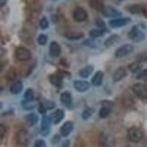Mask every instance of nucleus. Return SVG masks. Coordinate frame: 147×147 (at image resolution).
<instances>
[{"mask_svg":"<svg viewBox=\"0 0 147 147\" xmlns=\"http://www.w3.org/2000/svg\"><path fill=\"white\" fill-rule=\"evenodd\" d=\"M83 45L91 49H96L98 47L96 43L92 39H86L83 41Z\"/></svg>","mask_w":147,"mask_h":147,"instance_id":"473e14b6","label":"nucleus"},{"mask_svg":"<svg viewBox=\"0 0 147 147\" xmlns=\"http://www.w3.org/2000/svg\"><path fill=\"white\" fill-rule=\"evenodd\" d=\"M24 100L28 101V102H32L34 100V98H35L33 90L31 88L27 89L24 94Z\"/></svg>","mask_w":147,"mask_h":147,"instance_id":"7c9ffc66","label":"nucleus"},{"mask_svg":"<svg viewBox=\"0 0 147 147\" xmlns=\"http://www.w3.org/2000/svg\"><path fill=\"white\" fill-rule=\"evenodd\" d=\"M94 69V68L92 65H87V66L84 67L83 69H82L79 71V75L82 78H88L93 73Z\"/></svg>","mask_w":147,"mask_h":147,"instance_id":"5701e85b","label":"nucleus"},{"mask_svg":"<svg viewBox=\"0 0 147 147\" xmlns=\"http://www.w3.org/2000/svg\"><path fill=\"white\" fill-rule=\"evenodd\" d=\"M89 5H90V7H92L96 11L101 12V13H102L104 8H105V5L102 0H90Z\"/></svg>","mask_w":147,"mask_h":147,"instance_id":"4be33fe9","label":"nucleus"},{"mask_svg":"<svg viewBox=\"0 0 147 147\" xmlns=\"http://www.w3.org/2000/svg\"><path fill=\"white\" fill-rule=\"evenodd\" d=\"M63 77L60 75V74H52L49 77V80L50 83H52L54 86L55 87L60 88L63 86Z\"/></svg>","mask_w":147,"mask_h":147,"instance_id":"dca6fc26","label":"nucleus"},{"mask_svg":"<svg viewBox=\"0 0 147 147\" xmlns=\"http://www.w3.org/2000/svg\"><path fill=\"white\" fill-rule=\"evenodd\" d=\"M128 68L131 72H132V73H136V72L138 71L142 68V62L140 61V60H137L136 62H133L131 64H129Z\"/></svg>","mask_w":147,"mask_h":147,"instance_id":"393cba45","label":"nucleus"},{"mask_svg":"<svg viewBox=\"0 0 147 147\" xmlns=\"http://www.w3.org/2000/svg\"><path fill=\"white\" fill-rule=\"evenodd\" d=\"M129 140L134 143L140 142L144 138V131L138 127H131L127 132Z\"/></svg>","mask_w":147,"mask_h":147,"instance_id":"f257e3e1","label":"nucleus"},{"mask_svg":"<svg viewBox=\"0 0 147 147\" xmlns=\"http://www.w3.org/2000/svg\"><path fill=\"white\" fill-rule=\"evenodd\" d=\"M23 90V83L22 81L17 80L15 81L10 86V91L12 94H18Z\"/></svg>","mask_w":147,"mask_h":147,"instance_id":"412c9836","label":"nucleus"},{"mask_svg":"<svg viewBox=\"0 0 147 147\" xmlns=\"http://www.w3.org/2000/svg\"><path fill=\"white\" fill-rule=\"evenodd\" d=\"M61 52V48L57 42L53 41L49 46V55L52 57H57Z\"/></svg>","mask_w":147,"mask_h":147,"instance_id":"a211bd4d","label":"nucleus"},{"mask_svg":"<svg viewBox=\"0 0 147 147\" xmlns=\"http://www.w3.org/2000/svg\"><path fill=\"white\" fill-rule=\"evenodd\" d=\"M38 112L40 113V114H43V115H44V114L47 113V108L45 107V106L43 105V104L40 102V105H39V107H38Z\"/></svg>","mask_w":147,"mask_h":147,"instance_id":"c03bdc74","label":"nucleus"},{"mask_svg":"<svg viewBox=\"0 0 147 147\" xmlns=\"http://www.w3.org/2000/svg\"><path fill=\"white\" fill-rule=\"evenodd\" d=\"M129 39L135 43H140L145 40L146 35L139 29L138 26H133L128 33Z\"/></svg>","mask_w":147,"mask_h":147,"instance_id":"f03ea898","label":"nucleus"},{"mask_svg":"<svg viewBox=\"0 0 147 147\" xmlns=\"http://www.w3.org/2000/svg\"><path fill=\"white\" fill-rule=\"evenodd\" d=\"M6 134V128L3 124H0V139L3 138Z\"/></svg>","mask_w":147,"mask_h":147,"instance_id":"79ce46f5","label":"nucleus"},{"mask_svg":"<svg viewBox=\"0 0 147 147\" xmlns=\"http://www.w3.org/2000/svg\"><path fill=\"white\" fill-rule=\"evenodd\" d=\"M45 107L47 108V110H52V109L55 108V105L53 102H50V101L48 100H45L44 102H41Z\"/></svg>","mask_w":147,"mask_h":147,"instance_id":"4c0bfd02","label":"nucleus"},{"mask_svg":"<svg viewBox=\"0 0 147 147\" xmlns=\"http://www.w3.org/2000/svg\"><path fill=\"white\" fill-rule=\"evenodd\" d=\"M3 90V87H2V85H0V93Z\"/></svg>","mask_w":147,"mask_h":147,"instance_id":"3c124183","label":"nucleus"},{"mask_svg":"<svg viewBox=\"0 0 147 147\" xmlns=\"http://www.w3.org/2000/svg\"><path fill=\"white\" fill-rule=\"evenodd\" d=\"M119 40V37L118 35H110L109 38H107V40L105 42V46L106 48H109V47H112L113 45H114V44H115L116 42H118V40Z\"/></svg>","mask_w":147,"mask_h":147,"instance_id":"b1692460","label":"nucleus"},{"mask_svg":"<svg viewBox=\"0 0 147 147\" xmlns=\"http://www.w3.org/2000/svg\"><path fill=\"white\" fill-rule=\"evenodd\" d=\"M38 43L39 45L40 46H44L47 44V40H48V37L45 34H40L39 36L38 37Z\"/></svg>","mask_w":147,"mask_h":147,"instance_id":"72a5a7b5","label":"nucleus"},{"mask_svg":"<svg viewBox=\"0 0 147 147\" xmlns=\"http://www.w3.org/2000/svg\"><path fill=\"white\" fill-rule=\"evenodd\" d=\"M106 30H102V29H93V30H90L89 32V35L92 38H99L105 35Z\"/></svg>","mask_w":147,"mask_h":147,"instance_id":"cd10ccee","label":"nucleus"},{"mask_svg":"<svg viewBox=\"0 0 147 147\" xmlns=\"http://www.w3.org/2000/svg\"><path fill=\"white\" fill-rule=\"evenodd\" d=\"M6 53H7V51H6V49L0 46V58L3 57L4 56L6 55Z\"/></svg>","mask_w":147,"mask_h":147,"instance_id":"49530a36","label":"nucleus"},{"mask_svg":"<svg viewBox=\"0 0 147 147\" xmlns=\"http://www.w3.org/2000/svg\"><path fill=\"white\" fill-rule=\"evenodd\" d=\"M15 57L19 61H25L28 60L32 57V54L30 51L25 47H20L16 49Z\"/></svg>","mask_w":147,"mask_h":147,"instance_id":"7ed1b4c3","label":"nucleus"},{"mask_svg":"<svg viewBox=\"0 0 147 147\" xmlns=\"http://www.w3.org/2000/svg\"><path fill=\"white\" fill-rule=\"evenodd\" d=\"M34 146L35 147H46L47 146V144L44 141V140H41V139H39V140H37L35 142L34 144Z\"/></svg>","mask_w":147,"mask_h":147,"instance_id":"ea45409f","label":"nucleus"},{"mask_svg":"<svg viewBox=\"0 0 147 147\" xmlns=\"http://www.w3.org/2000/svg\"><path fill=\"white\" fill-rule=\"evenodd\" d=\"M101 105H102V106H103V107H110V108H112L113 106V102L108 100L102 101V102H101Z\"/></svg>","mask_w":147,"mask_h":147,"instance_id":"a19ab883","label":"nucleus"},{"mask_svg":"<svg viewBox=\"0 0 147 147\" xmlns=\"http://www.w3.org/2000/svg\"><path fill=\"white\" fill-rule=\"evenodd\" d=\"M147 77V69H144V70L141 71L140 73L138 74L137 79H144Z\"/></svg>","mask_w":147,"mask_h":147,"instance_id":"37998d69","label":"nucleus"},{"mask_svg":"<svg viewBox=\"0 0 147 147\" xmlns=\"http://www.w3.org/2000/svg\"><path fill=\"white\" fill-rule=\"evenodd\" d=\"M122 102H123V105L125 107H131L134 105V100L132 96L129 94H124L123 99H122Z\"/></svg>","mask_w":147,"mask_h":147,"instance_id":"bb28decb","label":"nucleus"},{"mask_svg":"<svg viewBox=\"0 0 147 147\" xmlns=\"http://www.w3.org/2000/svg\"><path fill=\"white\" fill-rule=\"evenodd\" d=\"M69 144H70V141H69V140H66V141H65V142L63 143V146H69Z\"/></svg>","mask_w":147,"mask_h":147,"instance_id":"09e8293b","label":"nucleus"},{"mask_svg":"<svg viewBox=\"0 0 147 147\" xmlns=\"http://www.w3.org/2000/svg\"><path fill=\"white\" fill-rule=\"evenodd\" d=\"M138 60H140L141 62H146L147 61V50L142 53L139 54L137 57Z\"/></svg>","mask_w":147,"mask_h":147,"instance_id":"58836bf2","label":"nucleus"},{"mask_svg":"<svg viewBox=\"0 0 147 147\" xmlns=\"http://www.w3.org/2000/svg\"><path fill=\"white\" fill-rule=\"evenodd\" d=\"M118 1H123V0H118Z\"/></svg>","mask_w":147,"mask_h":147,"instance_id":"603ef678","label":"nucleus"},{"mask_svg":"<svg viewBox=\"0 0 147 147\" xmlns=\"http://www.w3.org/2000/svg\"><path fill=\"white\" fill-rule=\"evenodd\" d=\"M133 46L131 45V44H124V45L119 47L117 50H116V52L115 53V57L118 59H121L123 58V57H127V56H128L129 55H130L133 52Z\"/></svg>","mask_w":147,"mask_h":147,"instance_id":"20e7f679","label":"nucleus"},{"mask_svg":"<svg viewBox=\"0 0 147 147\" xmlns=\"http://www.w3.org/2000/svg\"><path fill=\"white\" fill-rule=\"evenodd\" d=\"M95 24L96 26L99 27V29H102V30H106V31H107V27H106L105 22H104L102 18H96L95 21Z\"/></svg>","mask_w":147,"mask_h":147,"instance_id":"f704fd0d","label":"nucleus"},{"mask_svg":"<svg viewBox=\"0 0 147 147\" xmlns=\"http://www.w3.org/2000/svg\"><path fill=\"white\" fill-rule=\"evenodd\" d=\"M74 129V124L71 121L65 122L60 129V132L61 136L63 137H67L70 135Z\"/></svg>","mask_w":147,"mask_h":147,"instance_id":"2eb2a0df","label":"nucleus"},{"mask_svg":"<svg viewBox=\"0 0 147 147\" xmlns=\"http://www.w3.org/2000/svg\"><path fill=\"white\" fill-rule=\"evenodd\" d=\"M65 37L69 40H79L83 38L84 34L82 32H67Z\"/></svg>","mask_w":147,"mask_h":147,"instance_id":"a878e982","label":"nucleus"},{"mask_svg":"<svg viewBox=\"0 0 147 147\" xmlns=\"http://www.w3.org/2000/svg\"><path fill=\"white\" fill-rule=\"evenodd\" d=\"M30 139L29 132L26 129H21L16 135V140L19 145H27Z\"/></svg>","mask_w":147,"mask_h":147,"instance_id":"423d86ee","label":"nucleus"},{"mask_svg":"<svg viewBox=\"0 0 147 147\" xmlns=\"http://www.w3.org/2000/svg\"><path fill=\"white\" fill-rule=\"evenodd\" d=\"M131 19L129 18H118L112 19L109 22V25L112 28H120L127 25L130 22Z\"/></svg>","mask_w":147,"mask_h":147,"instance_id":"9d476101","label":"nucleus"},{"mask_svg":"<svg viewBox=\"0 0 147 147\" xmlns=\"http://www.w3.org/2000/svg\"><path fill=\"white\" fill-rule=\"evenodd\" d=\"M73 18L77 22H82L88 18L87 11L82 7H77L73 12Z\"/></svg>","mask_w":147,"mask_h":147,"instance_id":"0eeeda50","label":"nucleus"},{"mask_svg":"<svg viewBox=\"0 0 147 147\" xmlns=\"http://www.w3.org/2000/svg\"></svg>","mask_w":147,"mask_h":147,"instance_id":"864d4df0","label":"nucleus"},{"mask_svg":"<svg viewBox=\"0 0 147 147\" xmlns=\"http://www.w3.org/2000/svg\"><path fill=\"white\" fill-rule=\"evenodd\" d=\"M104 79V73L102 71H98L96 72L94 76L93 77L91 80V82L93 85L97 87V86H100L102 84Z\"/></svg>","mask_w":147,"mask_h":147,"instance_id":"aec40b11","label":"nucleus"},{"mask_svg":"<svg viewBox=\"0 0 147 147\" xmlns=\"http://www.w3.org/2000/svg\"><path fill=\"white\" fill-rule=\"evenodd\" d=\"M94 113V109L92 107H86L85 110H83V112L82 113V117L83 120H88L90 119L92 116V115Z\"/></svg>","mask_w":147,"mask_h":147,"instance_id":"c756f323","label":"nucleus"},{"mask_svg":"<svg viewBox=\"0 0 147 147\" xmlns=\"http://www.w3.org/2000/svg\"><path fill=\"white\" fill-rule=\"evenodd\" d=\"M111 110H112V108H110V107L102 106V108L100 109L99 112V117L102 118V119H105V118L108 117L109 115L111 113Z\"/></svg>","mask_w":147,"mask_h":147,"instance_id":"c85d7f7f","label":"nucleus"},{"mask_svg":"<svg viewBox=\"0 0 147 147\" xmlns=\"http://www.w3.org/2000/svg\"><path fill=\"white\" fill-rule=\"evenodd\" d=\"M74 88L76 90L80 93H84L86 92L90 87V85L87 81L83 80H76L73 83Z\"/></svg>","mask_w":147,"mask_h":147,"instance_id":"ddd939ff","label":"nucleus"},{"mask_svg":"<svg viewBox=\"0 0 147 147\" xmlns=\"http://www.w3.org/2000/svg\"><path fill=\"white\" fill-rule=\"evenodd\" d=\"M6 77H7V80L13 81L16 78V71L13 68H10L6 74Z\"/></svg>","mask_w":147,"mask_h":147,"instance_id":"2f4dec72","label":"nucleus"},{"mask_svg":"<svg viewBox=\"0 0 147 147\" xmlns=\"http://www.w3.org/2000/svg\"><path fill=\"white\" fill-rule=\"evenodd\" d=\"M25 124L28 127H31L35 125L38 121V116L35 113H30L24 117Z\"/></svg>","mask_w":147,"mask_h":147,"instance_id":"6ab92c4d","label":"nucleus"},{"mask_svg":"<svg viewBox=\"0 0 147 147\" xmlns=\"http://www.w3.org/2000/svg\"><path fill=\"white\" fill-rule=\"evenodd\" d=\"M60 102L69 109H72L73 107V99L71 94L68 91L63 92L60 95Z\"/></svg>","mask_w":147,"mask_h":147,"instance_id":"f8f14e48","label":"nucleus"},{"mask_svg":"<svg viewBox=\"0 0 147 147\" xmlns=\"http://www.w3.org/2000/svg\"><path fill=\"white\" fill-rule=\"evenodd\" d=\"M60 140V136L59 135H55L52 139V142L54 144H56L57 143L59 142V140Z\"/></svg>","mask_w":147,"mask_h":147,"instance_id":"a18cd8bd","label":"nucleus"},{"mask_svg":"<svg viewBox=\"0 0 147 147\" xmlns=\"http://www.w3.org/2000/svg\"><path fill=\"white\" fill-rule=\"evenodd\" d=\"M54 124H58L65 117V113L62 109H57L49 116Z\"/></svg>","mask_w":147,"mask_h":147,"instance_id":"4468645a","label":"nucleus"},{"mask_svg":"<svg viewBox=\"0 0 147 147\" xmlns=\"http://www.w3.org/2000/svg\"><path fill=\"white\" fill-rule=\"evenodd\" d=\"M2 69H3V65H2V63H0V72L2 71Z\"/></svg>","mask_w":147,"mask_h":147,"instance_id":"8fccbe9b","label":"nucleus"},{"mask_svg":"<svg viewBox=\"0 0 147 147\" xmlns=\"http://www.w3.org/2000/svg\"><path fill=\"white\" fill-rule=\"evenodd\" d=\"M22 107H24V110H32L35 107V105H33L32 102H28V101L24 100L22 102Z\"/></svg>","mask_w":147,"mask_h":147,"instance_id":"e433bc0d","label":"nucleus"},{"mask_svg":"<svg viewBox=\"0 0 147 147\" xmlns=\"http://www.w3.org/2000/svg\"><path fill=\"white\" fill-rule=\"evenodd\" d=\"M127 76V72L126 71L125 69L120 67L117 70L115 71L113 74V81L115 82H119L120 81H121L124 78H125Z\"/></svg>","mask_w":147,"mask_h":147,"instance_id":"f3484780","label":"nucleus"},{"mask_svg":"<svg viewBox=\"0 0 147 147\" xmlns=\"http://www.w3.org/2000/svg\"><path fill=\"white\" fill-rule=\"evenodd\" d=\"M127 11L132 14H138L144 13L146 16L147 10L146 7L143 5L140 4H133V5H129L126 7Z\"/></svg>","mask_w":147,"mask_h":147,"instance_id":"1a4fd4ad","label":"nucleus"},{"mask_svg":"<svg viewBox=\"0 0 147 147\" xmlns=\"http://www.w3.org/2000/svg\"><path fill=\"white\" fill-rule=\"evenodd\" d=\"M7 0H0V8H2L6 5Z\"/></svg>","mask_w":147,"mask_h":147,"instance_id":"de8ad7c7","label":"nucleus"},{"mask_svg":"<svg viewBox=\"0 0 147 147\" xmlns=\"http://www.w3.org/2000/svg\"><path fill=\"white\" fill-rule=\"evenodd\" d=\"M51 124H52V120H51L50 117L47 116V115H44L41 121L40 135H42L43 136H47L49 133Z\"/></svg>","mask_w":147,"mask_h":147,"instance_id":"6e6552de","label":"nucleus"},{"mask_svg":"<svg viewBox=\"0 0 147 147\" xmlns=\"http://www.w3.org/2000/svg\"><path fill=\"white\" fill-rule=\"evenodd\" d=\"M132 91L141 99H147V87L144 84L136 83L132 86Z\"/></svg>","mask_w":147,"mask_h":147,"instance_id":"39448f33","label":"nucleus"},{"mask_svg":"<svg viewBox=\"0 0 147 147\" xmlns=\"http://www.w3.org/2000/svg\"><path fill=\"white\" fill-rule=\"evenodd\" d=\"M40 27L41 30H45L47 29H48L49 26V21L47 20V18L46 17H43L40 20Z\"/></svg>","mask_w":147,"mask_h":147,"instance_id":"c9c22d12","label":"nucleus"},{"mask_svg":"<svg viewBox=\"0 0 147 147\" xmlns=\"http://www.w3.org/2000/svg\"><path fill=\"white\" fill-rule=\"evenodd\" d=\"M102 13L104 16L107 18H112V17H119L122 15L121 12L119 11L115 7L112 6H105Z\"/></svg>","mask_w":147,"mask_h":147,"instance_id":"9b49d317","label":"nucleus"}]
</instances>
